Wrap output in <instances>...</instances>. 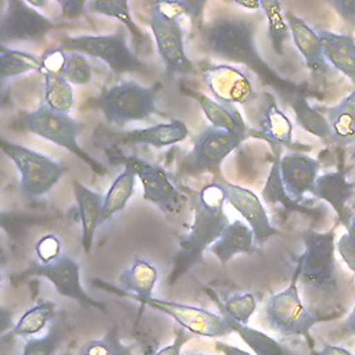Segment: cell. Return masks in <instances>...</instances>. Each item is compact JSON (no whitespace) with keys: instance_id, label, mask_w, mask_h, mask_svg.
<instances>
[{"instance_id":"cell-41","label":"cell","mask_w":355,"mask_h":355,"mask_svg":"<svg viewBox=\"0 0 355 355\" xmlns=\"http://www.w3.org/2000/svg\"><path fill=\"white\" fill-rule=\"evenodd\" d=\"M60 75L72 85H87L92 80V68L83 54L67 53V61Z\"/></svg>"},{"instance_id":"cell-26","label":"cell","mask_w":355,"mask_h":355,"mask_svg":"<svg viewBox=\"0 0 355 355\" xmlns=\"http://www.w3.org/2000/svg\"><path fill=\"white\" fill-rule=\"evenodd\" d=\"M55 309L57 305L53 301L42 300L29 309H26L17 323L10 329L8 333H4L1 336L3 341L14 340L18 337L22 338H31L32 336L40 333L49 322L55 319Z\"/></svg>"},{"instance_id":"cell-17","label":"cell","mask_w":355,"mask_h":355,"mask_svg":"<svg viewBox=\"0 0 355 355\" xmlns=\"http://www.w3.org/2000/svg\"><path fill=\"white\" fill-rule=\"evenodd\" d=\"M319 171L320 162L302 153H290L280 159V173L286 191L298 204L306 193H313Z\"/></svg>"},{"instance_id":"cell-16","label":"cell","mask_w":355,"mask_h":355,"mask_svg":"<svg viewBox=\"0 0 355 355\" xmlns=\"http://www.w3.org/2000/svg\"><path fill=\"white\" fill-rule=\"evenodd\" d=\"M220 183L226 191L227 202L245 219L247 225L254 233V239L258 245L263 244L272 236L280 233L270 225L266 209L251 190L226 182Z\"/></svg>"},{"instance_id":"cell-36","label":"cell","mask_w":355,"mask_h":355,"mask_svg":"<svg viewBox=\"0 0 355 355\" xmlns=\"http://www.w3.org/2000/svg\"><path fill=\"white\" fill-rule=\"evenodd\" d=\"M133 345L121 340L118 329L111 327L103 337L85 343L78 355H133Z\"/></svg>"},{"instance_id":"cell-40","label":"cell","mask_w":355,"mask_h":355,"mask_svg":"<svg viewBox=\"0 0 355 355\" xmlns=\"http://www.w3.org/2000/svg\"><path fill=\"white\" fill-rule=\"evenodd\" d=\"M205 6V1H190V0H176V1H155L151 4L153 12H157L168 19H176L183 14H187L193 18L201 17L202 7Z\"/></svg>"},{"instance_id":"cell-22","label":"cell","mask_w":355,"mask_h":355,"mask_svg":"<svg viewBox=\"0 0 355 355\" xmlns=\"http://www.w3.org/2000/svg\"><path fill=\"white\" fill-rule=\"evenodd\" d=\"M73 194L82 223V245L85 252L92 250L94 230L100 225L105 196L90 190L79 182L73 183Z\"/></svg>"},{"instance_id":"cell-19","label":"cell","mask_w":355,"mask_h":355,"mask_svg":"<svg viewBox=\"0 0 355 355\" xmlns=\"http://www.w3.org/2000/svg\"><path fill=\"white\" fill-rule=\"evenodd\" d=\"M284 17L290 26V33L294 44L302 55L311 73L313 76L327 73L330 71V65L324 58L323 44L318 35V31H313L302 18L294 15L293 12L287 11Z\"/></svg>"},{"instance_id":"cell-31","label":"cell","mask_w":355,"mask_h":355,"mask_svg":"<svg viewBox=\"0 0 355 355\" xmlns=\"http://www.w3.org/2000/svg\"><path fill=\"white\" fill-rule=\"evenodd\" d=\"M232 326L233 331L248 345L254 355H291L290 351L269 334L250 327L248 324L239 323L229 318L226 313L219 312Z\"/></svg>"},{"instance_id":"cell-29","label":"cell","mask_w":355,"mask_h":355,"mask_svg":"<svg viewBox=\"0 0 355 355\" xmlns=\"http://www.w3.org/2000/svg\"><path fill=\"white\" fill-rule=\"evenodd\" d=\"M190 94L198 101L201 110L204 111L207 119L211 122L212 126L247 136V128L241 115L236 110H232L230 105H225L215 100H211L209 97L198 92H190Z\"/></svg>"},{"instance_id":"cell-50","label":"cell","mask_w":355,"mask_h":355,"mask_svg":"<svg viewBox=\"0 0 355 355\" xmlns=\"http://www.w3.org/2000/svg\"><path fill=\"white\" fill-rule=\"evenodd\" d=\"M233 4L241 7V8H247V10H258L261 8V1H233Z\"/></svg>"},{"instance_id":"cell-30","label":"cell","mask_w":355,"mask_h":355,"mask_svg":"<svg viewBox=\"0 0 355 355\" xmlns=\"http://www.w3.org/2000/svg\"><path fill=\"white\" fill-rule=\"evenodd\" d=\"M135 168L125 161V169L116 176L114 183L111 184L108 193L105 194L103 215L100 219V225H103L107 219L114 216L116 212L122 211L133 194L135 180H136Z\"/></svg>"},{"instance_id":"cell-15","label":"cell","mask_w":355,"mask_h":355,"mask_svg":"<svg viewBox=\"0 0 355 355\" xmlns=\"http://www.w3.org/2000/svg\"><path fill=\"white\" fill-rule=\"evenodd\" d=\"M150 28L153 31L158 54L169 71L191 69V62L184 53L183 31L176 19H168L150 11Z\"/></svg>"},{"instance_id":"cell-44","label":"cell","mask_w":355,"mask_h":355,"mask_svg":"<svg viewBox=\"0 0 355 355\" xmlns=\"http://www.w3.org/2000/svg\"><path fill=\"white\" fill-rule=\"evenodd\" d=\"M337 251L345 265L355 273V240L348 232L338 239Z\"/></svg>"},{"instance_id":"cell-5","label":"cell","mask_w":355,"mask_h":355,"mask_svg":"<svg viewBox=\"0 0 355 355\" xmlns=\"http://www.w3.org/2000/svg\"><path fill=\"white\" fill-rule=\"evenodd\" d=\"M157 86L125 80L107 89L98 98V107L108 122L119 126L144 121L157 112Z\"/></svg>"},{"instance_id":"cell-7","label":"cell","mask_w":355,"mask_h":355,"mask_svg":"<svg viewBox=\"0 0 355 355\" xmlns=\"http://www.w3.org/2000/svg\"><path fill=\"white\" fill-rule=\"evenodd\" d=\"M305 250L298 259L300 280L309 288L329 294L337 288L334 230L326 233L306 232Z\"/></svg>"},{"instance_id":"cell-37","label":"cell","mask_w":355,"mask_h":355,"mask_svg":"<svg viewBox=\"0 0 355 355\" xmlns=\"http://www.w3.org/2000/svg\"><path fill=\"white\" fill-rule=\"evenodd\" d=\"M261 10L265 12L269 26V36L277 54H283V42L288 39L290 26L282 14V3L273 0H261Z\"/></svg>"},{"instance_id":"cell-13","label":"cell","mask_w":355,"mask_h":355,"mask_svg":"<svg viewBox=\"0 0 355 355\" xmlns=\"http://www.w3.org/2000/svg\"><path fill=\"white\" fill-rule=\"evenodd\" d=\"M244 139V135L209 125L194 139L190 153L191 164L198 171H216L223 159L236 150Z\"/></svg>"},{"instance_id":"cell-8","label":"cell","mask_w":355,"mask_h":355,"mask_svg":"<svg viewBox=\"0 0 355 355\" xmlns=\"http://www.w3.org/2000/svg\"><path fill=\"white\" fill-rule=\"evenodd\" d=\"M61 47L67 53H80L103 60L115 72H132L143 65L126 42L123 29L111 35H83L67 37Z\"/></svg>"},{"instance_id":"cell-46","label":"cell","mask_w":355,"mask_h":355,"mask_svg":"<svg viewBox=\"0 0 355 355\" xmlns=\"http://www.w3.org/2000/svg\"><path fill=\"white\" fill-rule=\"evenodd\" d=\"M57 3L61 6L62 17H67V18H76L85 12V8H87V1L58 0Z\"/></svg>"},{"instance_id":"cell-38","label":"cell","mask_w":355,"mask_h":355,"mask_svg":"<svg viewBox=\"0 0 355 355\" xmlns=\"http://www.w3.org/2000/svg\"><path fill=\"white\" fill-rule=\"evenodd\" d=\"M87 10L90 12L96 14H103L107 17H112L119 19L128 31L137 39L143 37L141 31L139 26L135 24L132 14L129 11V3L128 1H116V0H94V1H87Z\"/></svg>"},{"instance_id":"cell-32","label":"cell","mask_w":355,"mask_h":355,"mask_svg":"<svg viewBox=\"0 0 355 355\" xmlns=\"http://www.w3.org/2000/svg\"><path fill=\"white\" fill-rule=\"evenodd\" d=\"M273 151H275V158L273 164L270 166V172L268 176V180L265 183V187L262 190V198L268 204H282L287 211H300V212H306L308 209L302 207L301 204L295 202L286 191V187L282 180V173H280V146L277 144H270Z\"/></svg>"},{"instance_id":"cell-53","label":"cell","mask_w":355,"mask_h":355,"mask_svg":"<svg viewBox=\"0 0 355 355\" xmlns=\"http://www.w3.org/2000/svg\"><path fill=\"white\" fill-rule=\"evenodd\" d=\"M28 4L29 6H32L33 8H36V7H44L46 4H47V1H35V0H28Z\"/></svg>"},{"instance_id":"cell-24","label":"cell","mask_w":355,"mask_h":355,"mask_svg":"<svg viewBox=\"0 0 355 355\" xmlns=\"http://www.w3.org/2000/svg\"><path fill=\"white\" fill-rule=\"evenodd\" d=\"M259 126L263 136L270 144L277 146H291L293 140V123L286 116V114L277 107L275 98L265 93L261 104Z\"/></svg>"},{"instance_id":"cell-2","label":"cell","mask_w":355,"mask_h":355,"mask_svg":"<svg viewBox=\"0 0 355 355\" xmlns=\"http://www.w3.org/2000/svg\"><path fill=\"white\" fill-rule=\"evenodd\" d=\"M254 19L248 17H219L205 28V44L214 55L247 65L269 83L284 85V80L261 58L254 40Z\"/></svg>"},{"instance_id":"cell-34","label":"cell","mask_w":355,"mask_h":355,"mask_svg":"<svg viewBox=\"0 0 355 355\" xmlns=\"http://www.w3.org/2000/svg\"><path fill=\"white\" fill-rule=\"evenodd\" d=\"M205 291L214 300L219 312L226 313L229 318H232L233 320H236L239 323H243V324L250 323V319L257 309V298L254 294H251V293L233 294L229 298H226L225 301H222L216 295L215 291H212L209 288H205Z\"/></svg>"},{"instance_id":"cell-45","label":"cell","mask_w":355,"mask_h":355,"mask_svg":"<svg viewBox=\"0 0 355 355\" xmlns=\"http://www.w3.org/2000/svg\"><path fill=\"white\" fill-rule=\"evenodd\" d=\"M191 333H189L184 329H178L175 333V338L171 344L161 347L159 349L155 351L154 355H182V349L184 347L186 343H189L191 340Z\"/></svg>"},{"instance_id":"cell-12","label":"cell","mask_w":355,"mask_h":355,"mask_svg":"<svg viewBox=\"0 0 355 355\" xmlns=\"http://www.w3.org/2000/svg\"><path fill=\"white\" fill-rule=\"evenodd\" d=\"M143 184V198L155 204L164 214H176L183 205V197L171 182L165 169L139 158H128Z\"/></svg>"},{"instance_id":"cell-6","label":"cell","mask_w":355,"mask_h":355,"mask_svg":"<svg viewBox=\"0 0 355 355\" xmlns=\"http://www.w3.org/2000/svg\"><path fill=\"white\" fill-rule=\"evenodd\" d=\"M0 147L18 168L21 175L19 186L28 197L47 194L68 172L65 165L24 146L1 140Z\"/></svg>"},{"instance_id":"cell-23","label":"cell","mask_w":355,"mask_h":355,"mask_svg":"<svg viewBox=\"0 0 355 355\" xmlns=\"http://www.w3.org/2000/svg\"><path fill=\"white\" fill-rule=\"evenodd\" d=\"M209 251L220 263H227L237 254H251L257 251L251 227L241 220L230 222L222 236L209 247Z\"/></svg>"},{"instance_id":"cell-20","label":"cell","mask_w":355,"mask_h":355,"mask_svg":"<svg viewBox=\"0 0 355 355\" xmlns=\"http://www.w3.org/2000/svg\"><path fill=\"white\" fill-rule=\"evenodd\" d=\"M354 189L355 183L349 182L345 172L338 169L319 175L312 194L316 198L326 201L336 211L338 219L345 225V227H348L351 215L347 211V204L354 193Z\"/></svg>"},{"instance_id":"cell-9","label":"cell","mask_w":355,"mask_h":355,"mask_svg":"<svg viewBox=\"0 0 355 355\" xmlns=\"http://www.w3.org/2000/svg\"><path fill=\"white\" fill-rule=\"evenodd\" d=\"M141 305L150 306L155 311H159L169 318H172L182 329L187 330L193 336L218 338L229 336L233 331L229 322L220 315L214 313L208 309L198 308L194 305H187L176 301L159 300V298H133Z\"/></svg>"},{"instance_id":"cell-1","label":"cell","mask_w":355,"mask_h":355,"mask_svg":"<svg viewBox=\"0 0 355 355\" xmlns=\"http://www.w3.org/2000/svg\"><path fill=\"white\" fill-rule=\"evenodd\" d=\"M226 191L220 182L204 186L193 194L194 219L189 234L180 241V258L176 262L172 279L176 280L205 248H209L230 225L225 214Z\"/></svg>"},{"instance_id":"cell-33","label":"cell","mask_w":355,"mask_h":355,"mask_svg":"<svg viewBox=\"0 0 355 355\" xmlns=\"http://www.w3.org/2000/svg\"><path fill=\"white\" fill-rule=\"evenodd\" d=\"M31 71L42 72V60L36 55L14 49H8L4 44L0 46V79L4 82L8 78H14Z\"/></svg>"},{"instance_id":"cell-10","label":"cell","mask_w":355,"mask_h":355,"mask_svg":"<svg viewBox=\"0 0 355 355\" xmlns=\"http://www.w3.org/2000/svg\"><path fill=\"white\" fill-rule=\"evenodd\" d=\"M24 276L43 277L53 284L60 295L72 298L85 306H94L105 312V306L101 302L93 300L85 291L80 283V265L67 254H61L60 258L50 263L33 262L32 266L24 272Z\"/></svg>"},{"instance_id":"cell-55","label":"cell","mask_w":355,"mask_h":355,"mask_svg":"<svg viewBox=\"0 0 355 355\" xmlns=\"http://www.w3.org/2000/svg\"><path fill=\"white\" fill-rule=\"evenodd\" d=\"M191 355H207V354H191Z\"/></svg>"},{"instance_id":"cell-28","label":"cell","mask_w":355,"mask_h":355,"mask_svg":"<svg viewBox=\"0 0 355 355\" xmlns=\"http://www.w3.org/2000/svg\"><path fill=\"white\" fill-rule=\"evenodd\" d=\"M287 101L295 114L297 123L304 130H306L308 133H311L327 143H333L331 141V128H330V123H329L326 115H323L322 112H319L313 107H311L302 94L290 93L287 96Z\"/></svg>"},{"instance_id":"cell-35","label":"cell","mask_w":355,"mask_h":355,"mask_svg":"<svg viewBox=\"0 0 355 355\" xmlns=\"http://www.w3.org/2000/svg\"><path fill=\"white\" fill-rule=\"evenodd\" d=\"M44 76V98L43 104L49 108L68 114L73 104V92L71 83L61 75L43 73Z\"/></svg>"},{"instance_id":"cell-48","label":"cell","mask_w":355,"mask_h":355,"mask_svg":"<svg viewBox=\"0 0 355 355\" xmlns=\"http://www.w3.org/2000/svg\"><path fill=\"white\" fill-rule=\"evenodd\" d=\"M215 348L222 354V355H254L243 348H239L236 345H230V344H226V343H222V341H216L215 343Z\"/></svg>"},{"instance_id":"cell-18","label":"cell","mask_w":355,"mask_h":355,"mask_svg":"<svg viewBox=\"0 0 355 355\" xmlns=\"http://www.w3.org/2000/svg\"><path fill=\"white\" fill-rule=\"evenodd\" d=\"M118 282L122 288H116L104 282L94 280V284L98 287L118 294L121 297L133 300V298H151L155 284L158 282L157 268L146 259L136 258L135 262L121 272Z\"/></svg>"},{"instance_id":"cell-39","label":"cell","mask_w":355,"mask_h":355,"mask_svg":"<svg viewBox=\"0 0 355 355\" xmlns=\"http://www.w3.org/2000/svg\"><path fill=\"white\" fill-rule=\"evenodd\" d=\"M67 337L62 323H55L46 336L31 337L25 341L21 355H54Z\"/></svg>"},{"instance_id":"cell-51","label":"cell","mask_w":355,"mask_h":355,"mask_svg":"<svg viewBox=\"0 0 355 355\" xmlns=\"http://www.w3.org/2000/svg\"><path fill=\"white\" fill-rule=\"evenodd\" d=\"M347 327H348L352 333H355V305L352 306V311H351V313L348 315V319H347Z\"/></svg>"},{"instance_id":"cell-3","label":"cell","mask_w":355,"mask_h":355,"mask_svg":"<svg viewBox=\"0 0 355 355\" xmlns=\"http://www.w3.org/2000/svg\"><path fill=\"white\" fill-rule=\"evenodd\" d=\"M300 266L297 265L290 284L280 293L272 294L265 305V322L268 326L284 337H302L308 347L313 349L315 343L311 329L333 316H319L305 306L298 291Z\"/></svg>"},{"instance_id":"cell-54","label":"cell","mask_w":355,"mask_h":355,"mask_svg":"<svg viewBox=\"0 0 355 355\" xmlns=\"http://www.w3.org/2000/svg\"><path fill=\"white\" fill-rule=\"evenodd\" d=\"M155 348H154V345L153 344H148L147 347H146V349H144V355H154L155 354Z\"/></svg>"},{"instance_id":"cell-43","label":"cell","mask_w":355,"mask_h":355,"mask_svg":"<svg viewBox=\"0 0 355 355\" xmlns=\"http://www.w3.org/2000/svg\"><path fill=\"white\" fill-rule=\"evenodd\" d=\"M40 60H42V73L60 75L67 61V51L61 46L53 47V49H49L42 55Z\"/></svg>"},{"instance_id":"cell-21","label":"cell","mask_w":355,"mask_h":355,"mask_svg":"<svg viewBox=\"0 0 355 355\" xmlns=\"http://www.w3.org/2000/svg\"><path fill=\"white\" fill-rule=\"evenodd\" d=\"M324 58L330 67L340 71L355 85V40L349 35L319 29Z\"/></svg>"},{"instance_id":"cell-14","label":"cell","mask_w":355,"mask_h":355,"mask_svg":"<svg viewBox=\"0 0 355 355\" xmlns=\"http://www.w3.org/2000/svg\"><path fill=\"white\" fill-rule=\"evenodd\" d=\"M202 76L214 97L225 105H244L255 96L248 76L232 65H209L202 69Z\"/></svg>"},{"instance_id":"cell-42","label":"cell","mask_w":355,"mask_h":355,"mask_svg":"<svg viewBox=\"0 0 355 355\" xmlns=\"http://www.w3.org/2000/svg\"><path fill=\"white\" fill-rule=\"evenodd\" d=\"M35 251L42 263H50L61 257V243L57 236L46 234L36 243Z\"/></svg>"},{"instance_id":"cell-4","label":"cell","mask_w":355,"mask_h":355,"mask_svg":"<svg viewBox=\"0 0 355 355\" xmlns=\"http://www.w3.org/2000/svg\"><path fill=\"white\" fill-rule=\"evenodd\" d=\"M21 123L28 132L71 151L85 161L94 172H103L101 164L79 147L78 136L82 130V125L69 114L54 111L42 103L35 111L24 114L21 116Z\"/></svg>"},{"instance_id":"cell-25","label":"cell","mask_w":355,"mask_h":355,"mask_svg":"<svg viewBox=\"0 0 355 355\" xmlns=\"http://www.w3.org/2000/svg\"><path fill=\"white\" fill-rule=\"evenodd\" d=\"M189 135V129L184 122L173 119L168 123H158L144 129H136L126 132L122 140L130 144H150L153 147H166L179 141H183Z\"/></svg>"},{"instance_id":"cell-11","label":"cell","mask_w":355,"mask_h":355,"mask_svg":"<svg viewBox=\"0 0 355 355\" xmlns=\"http://www.w3.org/2000/svg\"><path fill=\"white\" fill-rule=\"evenodd\" d=\"M55 24L40 14L36 8L22 0L7 1V8L1 17L0 42L37 40L43 37Z\"/></svg>"},{"instance_id":"cell-52","label":"cell","mask_w":355,"mask_h":355,"mask_svg":"<svg viewBox=\"0 0 355 355\" xmlns=\"http://www.w3.org/2000/svg\"><path fill=\"white\" fill-rule=\"evenodd\" d=\"M347 232L351 234V237L355 240V216L351 218V222H349V226L347 227Z\"/></svg>"},{"instance_id":"cell-47","label":"cell","mask_w":355,"mask_h":355,"mask_svg":"<svg viewBox=\"0 0 355 355\" xmlns=\"http://www.w3.org/2000/svg\"><path fill=\"white\" fill-rule=\"evenodd\" d=\"M330 4L345 21L355 24V0H334Z\"/></svg>"},{"instance_id":"cell-49","label":"cell","mask_w":355,"mask_h":355,"mask_svg":"<svg viewBox=\"0 0 355 355\" xmlns=\"http://www.w3.org/2000/svg\"><path fill=\"white\" fill-rule=\"evenodd\" d=\"M316 355H352L348 349L338 347V345H331V344H323L322 349Z\"/></svg>"},{"instance_id":"cell-27","label":"cell","mask_w":355,"mask_h":355,"mask_svg":"<svg viewBox=\"0 0 355 355\" xmlns=\"http://www.w3.org/2000/svg\"><path fill=\"white\" fill-rule=\"evenodd\" d=\"M326 118L331 128V141L338 146L355 143V90L340 104L327 108Z\"/></svg>"}]
</instances>
